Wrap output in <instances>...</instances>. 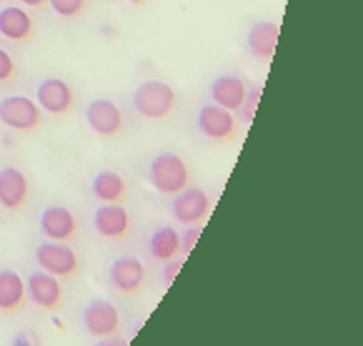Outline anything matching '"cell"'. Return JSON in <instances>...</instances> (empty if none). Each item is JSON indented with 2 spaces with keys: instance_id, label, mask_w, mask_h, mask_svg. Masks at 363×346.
I'll list each match as a JSON object with an SVG mask.
<instances>
[{
  "instance_id": "1",
  "label": "cell",
  "mask_w": 363,
  "mask_h": 346,
  "mask_svg": "<svg viewBox=\"0 0 363 346\" xmlns=\"http://www.w3.org/2000/svg\"><path fill=\"white\" fill-rule=\"evenodd\" d=\"M145 178L153 186V191H158L160 196H176L183 188L191 186V168L178 153L160 151L148 161Z\"/></svg>"
},
{
  "instance_id": "4",
  "label": "cell",
  "mask_w": 363,
  "mask_h": 346,
  "mask_svg": "<svg viewBox=\"0 0 363 346\" xmlns=\"http://www.w3.org/2000/svg\"><path fill=\"white\" fill-rule=\"evenodd\" d=\"M0 123L16 134H33L43 128V113L28 96H6L0 101Z\"/></svg>"
},
{
  "instance_id": "23",
  "label": "cell",
  "mask_w": 363,
  "mask_h": 346,
  "mask_svg": "<svg viewBox=\"0 0 363 346\" xmlns=\"http://www.w3.org/2000/svg\"><path fill=\"white\" fill-rule=\"evenodd\" d=\"M16 70H18V65H16V60H13V55L0 48V85L11 83V80L16 78Z\"/></svg>"
},
{
  "instance_id": "18",
  "label": "cell",
  "mask_w": 363,
  "mask_h": 346,
  "mask_svg": "<svg viewBox=\"0 0 363 346\" xmlns=\"http://www.w3.org/2000/svg\"><path fill=\"white\" fill-rule=\"evenodd\" d=\"M248 53L258 60H271L278 45V26L273 21H258L246 36Z\"/></svg>"
},
{
  "instance_id": "11",
  "label": "cell",
  "mask_w": 363,
  "mask_h": 346,
  "mask_svg": "<svg viewBox=\"0 0 363 346\" xmlns=\"http://www.w3.org/2000/svg\"><path fill=\"white\" fill-rule=\"evenodd\" d=\"M35 103L40 111L50 113L55 118L68 116L75 108V91L63 78H45L38 83Z\"/></svg>"
},
{
  "instance_id": "10",
  "label": "cell",
  "mask_w": 363,
  "mask_h": 346,
  "mask_svg": "<svg viewBox=\"0 0 363 346\" xmlns=\"http://www.w3.org/2000/svg\"><path fill=\"white\" fill-rule=\"evenodd\" d=\"M86 121L93 134L101 136V139H116V136L123 134V128H125L123 111H121L118 103H113L111 98H96V101L88 103Z\"/></svg>"
},
{
  "instance_id": "8",
  "label": "cell",
  "mask_w": 363,
  "mask_h": 346,
  "mask_svg": "<svg viewBox=\"0 0 363 346\" xmlns=\"http://www.w3.org/2000/svg\"><path fill=\"white\" fill-rule=\"evenodd\" d=\"M108 286L123 296H138L145 288V264L138 256H118L108 266Z\"/></svg>"
},
{
  "instance_id": "14",
  "label": "cell",
  "mask_w": 363,
  "mask_h": 346,
  "mask_svg": "<svg viewBox=\"0 0 363 346\" xmlns=\"http://www.w3.org/2000/svg\"><path fill=\"white\" fill-rule=\"evenodd\" d=\"M40 234L48 241H60V244H70L78 236V219L75 213L65 206H45L40 213Z\"/></svg>"
},
{
  "instance_id": "21",
  "label": "cell",
  "mask_w": 363,
  "mask_h": 346,
  "mask_svg": "<svg viewBox=\"0 0 363 346\" xmlns=\"http://www.w3.org/2000/svg\"><path fill=\"white\" fill-rule=\"evenodd\" d=\"M48 6L58 13L65 21H73V18L83 16L86 11V0H48Z\"/></svg>"
},
{
  "instance_id": "29",
  "label": "cell",
  "mask_w": 363,
  "mask_h": 346,
  "mask_svg": "<svg viewBox=\"0 0 363 346\" xmlns=\"http://www.w3.org/2000/svg\"><path fill=\"white\" fill-rule=\"evenodd\" d=\"M125 3H130V6H143L145 0H125Z\"/></svg>"
},
{
  "instance_id": "28",
  "label": "cell",
  "mask_w": 363,
  "mask_h": 346,
  "mask_svg": "<svg viewBox=\"0 0 363 346\" xmlns=\"http://www.w3.org/2000/svg\"><path fill=\"white\" fill-rule=\"evenodd\" d=\"M23 6H28V8H43L48 0H21Z\"/></svg>"
},
{
  "instance_id": "6",
  "label": "cell",
  "mask_w": 363,
  "mask_h": 346,
  "mask_svg": "<svg viewBox=\"0 0 363 346\" xmlns=\"http://www.w3.org/2000/svg\"><path fill=\"white\" fill-rule=\"evenodd\" d=\"M83 329L93 336V339H108V336H118L121 334V311L113 301L108 298H93L88 301V306L83 309Z\"/></svg>"
},
{
  "instance_id": "16",
  "label": "cell",
  "mask_w": 363,
  "mask_h": 346,
  "mask_svg": "<svg viewBox=\"0 0 363 346\" xmlns=\"http://www.w3.org/2000/svg\"><path fill=\"white\" fill-rule=\"evenodd\" d=\"M26 301V279L13 269H0V314H18Z\"/></svg>"
},
{
  "instance_id": "2",
  "label": "cell",
  "mask_w": 363,
  "mask_h": 346,
  "mask_svg": "<svg viewBox=\"0 0 363 346\" xmlns=\"http://www.w3.org/2000/svg\"><path fill=\"white\" fill-rule=\"evenodd\" d=\"M130 101H133V108L138 116L148 118V121H163V118H168L176 111L178 93L166 80L150 78L135 88Z\"/></svg>"
},
{
  "instance_id": "3",
  "label": "cell",
  "mask_w": 363,
  "mask_h": 346,
  "mask_svg": "<svg viewBox=\"0 0 363 346\" xmlns=\"http://www.w3.org/2000/svg\"><path fill=\"white\" fill-rule=\"evenodd\" d=\"M33 259H35V266L40 271L50 274V276L60 279V281H68L75 279L80 271V259L70 244H60V241H40L33 251Z\"/></svg>"
},
{
  "instance_id": "12",
  "label": "cell",
  "mask_w": 363,
  "mask_h": 346,
  "mask_svg": "<svg viewBox=\"0 0 363 346\" xmlns=\"http://www.w3.org/2000/svg\"><path fill=\"white\" fill-rule=\"evenodd\" d=\"M26 291H28V298H30L38 309L50 311V314H53V311H58L60 306H63V301H65L63 283H60V279L40 271V269H38V271H33L30 276L26 279Z\"/></svg>"
},
{
  "instance_id": "19",
  "label": "cell",
  "mask_w": 363,
  "mask_h": 346,
  "mask_svg": "<svg viewBox=\"0 0 363 346\" xmlns=\"http://www.w3.org/2000/svg\"><path fill=\"white\" fill-rule=\"evenodd\" d=\"M148 254L158 264L178 259V254H181V234H178V229H173L168 224L155 226L148 236Z\"/></svg>"
},
{
  "instance_id": "22",
  "label": "cell",
  "mask_w": 363,
  "mask_h": 346,
  "mask_svg": "<svg viewBox=\"0 0 363 346\" xmlns=\"http://www.w3.org/2000/svg\"><path fill=\"white\" fill-rule=\"evenodd\" d=\"M258 98H261V88H253V91H248L246 101H243V106H240V121L246 123V126H248V123H253Z\"/></svg>"
},
{
  "instance_id": "17",
  "label": "cell",
  "mask_w": 363,
  "mask_h": 346,
  "mask_svg": "<svg viewBox=\"0 0 363 346\" xmlns=\"http://www.w3.org/2000/svg\"><path fill=\"white\" fill-rule=\"evenodd\" d=\"M91 193L98 203H123L128 198V183L116 171H98L91 178Z\"/></svg>"
},
{
  "instance_id": "24",
  "label": "cell",
  "mask_w": 363,
  "mask_h": 346,
  "mask_svg": "<svg viewBox=\"0 0 363 346\" xmlns=\"http://www.w3.org/2000/svg\"><path fill=\"white\" fill-rule=\"evenodd\" d=\"M198 236H201V226H186V231H181V254L183 256L191 254Z\"/></svg>"
},
{
  "instance_id": "26",
  "label": "cell",
  "mask_w": 363,
  "mask_h": 346,
  "mask_svg": "<svg viewBox=\"0 0 363 346\" xmlns=\"http://www.w3.org/2000/svg\"><path fill=\"white\" fill-rule=\"evenodd\" d=\"M163 266H166V269H163V283H166V286H171L173 279H176V274L183 269V259H171V261H166Z\"/></svg>"
},
{
  "instance_id": "9",
  "label": "cell",
  "mask_w": 363,
  "mask_h": 346,
  "mask_svg": "<svg viewBox=\"0 0 363 346\" xmlns=\"http://www.w3.org/2000/svg\"><path fill=\"white\" fill-rule=\"evenodd\" d=\"M130 213L128 208H123V203H101L93 211V229L101 239L106 241H125L130 234Z\"/></svg>"
},
{
  "instance_id": "20",
  "label": "cell",
  "mask_w": 363,
  "mask_h": 346,
  "mask_svg": "<svg viewBox=\"0 0 363 346\" xmlns=\"http://www.w3.org/2000/svg\"><path fill=\"white\" fill-rule=\"evenodd\" d=\"M35 33V23L28 16V11L16 6H8L0 11V36L11 43H26Z\"/></svg>"
},
{
  "instance_id": "13",
  "label": "cell",
  "mask_w": 363,
  "mask_h": 346,
  "mask_svg": "<svg viewBox=\"0 0 363 346\" xmlns=\"http://www.w3.org/2000/svg\"><path fill=\"white\" fill-rule=\"evenodd\" d=\"M30 198V181L16 166L0 168V206L8 213H21Z\"/></svg>"
},
{
  "instance_id": "27",
  "label": "cell",
  "mask_w": 363,
  "mask_h": 346,
  "mask_svg": "<svg viewBox=\"0 0 363 346\" xmlns=\"http://www.w3.org/2000/svg\"><path fill=\"white\" fill-rule=\"evenodd\" d=\"M96 346H128V339H123V336H108V339H98Z\"/></svg>"
},
{
  "instance_id": "25",
  "label": "cell",
  "mask_w": 363,
  "mask_h": 346,
  "mask_svg": "<svg viewBox=\"0 0 363 346\" xmlns=\"http://www.w3.org/2000/svg\"><path fill=\"white\" fill-rule=\"evenodd\" d=\"M11 346H40V339H38V334H35V331H30V329H23L21 334H16V336H13Z\"/></svg>"
},
{
  "instance_id": "5",
  "label": "cell",
  "mask_w": 363,
  "mask_h": 346,
  "mask_svg": "<svg viewBox=\"0 0 363 346\" xmlns=\"http://www.w3.org/2000/svg\"><path fill=\"white\" fill-rule=\"evenodd\" d=\"M196 126L201 131V136L208 139L211 144H230L240 131L238 118L230 111H225V108L216 106V103L201 106V111L196 116Z\"/></svg>"
},
{
  "instance_id": "7",
  "label": "cell",
  "mask_w": 363,
  "mask_h": 346,
  "mask_svg": "<svg viewBox=\"0 0 363 346\" xmlns=\"http://www.w3.org/2000/svg\"><path fill=\"white\" fill-rule=\"evenodd\" d=\"M171 216L181 226H203L211 213V196L198 186H188L181 193L171 196Z\"/></svg>"
},
{
  "instance_id": "15",
  "label": "cell",
  "mask_w": 363,
  "mask_h": 346,
  "mask_svg": "<svg viewBox=\"0 0 363 346\" xmlns=\"http://www.w3.org/2000/svg\"><path fill=\"white\" fill-rule=\"evenodd\" d=\"M208 96H211V103L235 113V111H240V106L246 101L248 85H246V80L238 78V75H218V78L211 83Z\"/></svg>"
}]
</instances>
